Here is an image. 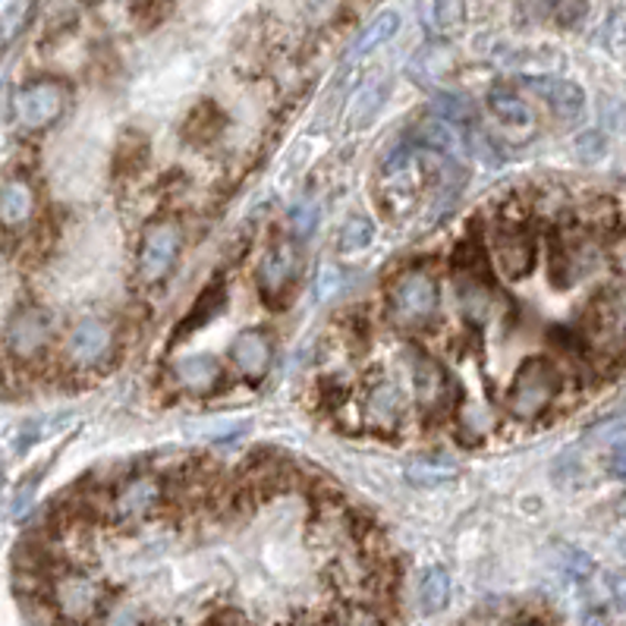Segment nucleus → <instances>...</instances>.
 <instances>
[{
    "label": "nucleus",
    "mask_w": 626,
    "mask_h": 626,
    "mask_svg": "<svg viewBox=\"0 0 626 626\" xmlns=\"http://www.w3.org/2000/svg\"><path fill=\"white\" fill-rule=\"evenodd\" d=\"M441 309L438 277L428 268L410 265L388 284V318L400 331H422Z\"/></svg>",
    "instance_id": "nucleus-1"
},
{
    "label": "nucleus",
    "mask_w": 626,
    "mask_h": 626,
    "mask_svg": "<svg viewBox=\"0 0 626 626\" xmlns=\"http://www.w3.org/2000/svg\"><path fill=\"white\" fill-rule=\"evenodd\" d=\"M561 372L551 359L544 356H529L517 369V375L507 388V410L510 416L532 422L542 413H548V406L561 394Z\"/></svg>",
    "instance_id": "nucleus-2"
},
{
    "label": "nucleus",
    "mask_w": 626,
    "mask_h": 626,
    "mask_svg": "<svg viewBox=\"0 0 626 626\" xmlns=\"http://www.w3.org/2000/svg\"><path fill=\"white\" fill-rule=\"evenodd\" d=\"M165 498H168V488H165L161 476H155V473L126 476L107 501V520L114 526H139L158 513Z\"/></svg>",
    "instance_id": "nucleus-3"
},
{
    "label": "nucleus",
    "mask_w": 626,
    "mask_h": 626,
    "mask_svg": "<svg viewBox=\"0 0 626 626\" xmlns=\"http://www.w3.org/2000/svg\"><path fill=\"white\" fill-rule=\"evenodd\" d=\"M183 252V227L173 217H161L151 221L142 230V243H139V262H136V274L146 287H155L168 277Z\"/></svg>",
    "instance_id": "nucleus-4"
},
{
    "label": "nucleus",
    "mask_w": 626,
    "mask_h": 626,
    "mask_svg": "<svg viewBox=\"0 0 626 626\" xmlns=\"http://www.w3.org/2000/svg\"><path fill=\"white\" fill-rule=\"evenodd\" d=\"M105 585L83 570H66L51 583V602L66 624L83 626L95 620L105 607Z\"/></svg>",
    "instance_id": "nucleus-5"
},
{
    "label": "nucleus",
    "mask_w": 626,
    "mask_h": 626,
    "mask_svg": "<svg viewBox=\"0 0 626 626\" xmlns=\"http://www.w3.org/2000/svg\"><path fill=\"white\" fill-rule=\"evenodd\" d=\"M66 102H70V88L61 79L42 76V79L22 85L17 98H13V110H17V120H20L22 129L42 132V129L61 120Z\"/></svg>",
    "instance_id": "nucleus-6"
},
{
    "label": "nucleus",
    "mask_w": 626,
    "mask_h": 626,
    "mask_svg": "<svg viewBox=\"0 0 626 626\" xmlns=\"http://www.w3.org/2000/svg\"><path fill=\"white\" fill-rule=\"evenodd\" d=\"M535 252H539L535 250V236L520 221H501L491 233V243H488L491 268H498L507 280H522L532 272Z\"/></svg>",
    "instance_id": "nucleus-7"
},
{
    "label": "nucleus",
    "mask_w": 626,
    "mask_h": 626,
    "mask_svg": "<svg viewBox=\"0 0 626 626\" xmlns=\"http://www.w3.org/2000/svg\"><path fill=\"white\" fill-rule=\"evenodd\" d=\"M299 272H303V255L296 250V243L277 240L272 250L262 255V262L255 268V284H258L262 299L272 303V306H280L296 287Z\"/></svg>",
    "instance_id": "nucleus-8"
},
{
    "label": "nucleus",
    "mask_w": 626,
    "mask_h": 626,
    "mask_svg": "<svg viewBox=\"0 0 626 626\" xmlns=\"http://www.w3.org/2000/svg\"><path fill=\"white\" fill-rule=\"evenodd\" d=\"M114 353V328L105 318H83L73 325V331L63 340V359L79 369V372H92L102 369Z\"/></svg>",
    "instance_id": "nucleus-9"
},
{
    "label": "nucleus",
    "mask_w": 626,
    "mask_h": 626,
    "mask_svg": "<svg viewBox=\"0 0 626 626\" xmlns=\"http://www.w3.org/2000/svg\"><path fill=\"white\" fill-rule=\"evenodd\" d=\"M51 335H54L51 315L44 312L42 306H22V309L10 315L3 340H7V350H10L13 359L32 362V359H39L47 350Z\"/></svg>",
    "instance_id": "nucleus-10"
},
{
    "label": "nucleus",
    "mask_w": 626,
    "mask_h": 626,
    "mask_svg": "<svg viewBox=\"0 0 626 626\" xmlns=\"http://www.w3.org/2000/svg\"><path fill=\"white\" fill-rule=\"evenodd\" d=\"M413 388H416L418 410L425 413L428 422H435L444 413H450L454 400H457V384L454 378L444 372L438 359L418 353L416 365H413Z\"/></svg>",
    "instance_id": "nucleus-11"
},
{
    "label": "nucleus",
    "mask_w": 626,
    "mask_h": 626,
    "mask_svg": "<svg viewBox=\"0 0 626 626\" xmlns=\"http://www.w3.org/2000/svg\"><path fill=\"white\" fill-rule=\"evenodd\" d=\"M585 340L602 353H617L626 347V306L614 293L592 299L585 312Z\"/></svg>",
    "instance_id": "nucleus-12"
},
{
    "label": "nucleus",
    "mask_w": 626,
    "mask_h": 626,
    "mask_svg": "<svg viewBox=\"0 0 626 626\" xmlns=\"http://www.w3.org/2000/svg\"><path fill=\"white\" fill-rule=\"evenodd\" d=\"M457 303L463 318L476 328H485L498 315V290H495L491 277L457 274Z\"/></svg>",
    "instance_id": "nucleus-13"
},
{
    "label": "nucleus",
    "mask_w": 626,
    "mask_h": 626,
    "mask_svg": "<svg viewBox=\"0 0 626 626\" xmlns=\"http://www.w3.org/2000/svg\"><path fill=\"white\" fill-rule=\"evenodd\" d=\"M406 413V397L391 378H378L365 391V422L375 432H394Z\"/></svg>",
    "instance_id": "nucleus-14"
},
{
    "label": "nucleus",
    "mask_w": 626,
    "mask_h": 626,
    "mask_svg": "<svg viewBox=\"0 0 626 626\" xmlns=\"http://www.w3.org/2000/svg\"><path fill=\"white\" fill-rule=\"evenodd\" d=\"M173 381L195 397H209L221 388L224 369L217 362V356L211 353H189L173 362Z\"/></svg>",
    "instance_id": "nucleus-15"
},
{
    "label": "nucleus",
    "mask_w": 626,
    "mask_h": 626,
    "mask_svg": "<svg viewBox=\"0 0 626 626\" xmlns=\"http://www.w3.org/2000/svg\"><path fill=\"white\" fill-rule=\"evenodd\" d=\"M526 85L551 107V114H558L561 120H576L585 110V92L570 79L561 76H529Z\"/></svg>",
    "instance_id": "nucleus-16"
},
{
    "label": "nucleus",
    "mask_w": 626,
    "mask_h": 626,
    "mask_svg": "<svg viewBox=\"0 0 626 626\" xmlns=\"http://www.w3.org/2000/svg\"><path fill=\"white\" fill-rule=\"evenodd\" d=\"M230 359H233V365L246 378H252V381L265 375L268 365H272V337H268V331L250 328V331L233 337V343H230Z\"/></svg>",
    "instance_id": "nucleus-17"
},
{
    "label": "nucleus",
    "mask_w": 626,
    "mask_h": 626,
    "mask_svg": "<svg viewBox=\"0 0 626 626\" xmlns=\"http://www.w3.org/2000/svg\"><path fill=\"white\" fill-rule=\"evenodd\" d=\"M35 217V189L22 177H10L0 183V227L22 230Z\"/></svg>",
    "instance_id": "nucleus-18"
},
{
    "label": "nucleus",
    "mask_w": 626,
    "mask_h": 626,
    "mask_svg": "<svg viewBox=\"0 0 626 626\" xmlns=\"http://www.w3.org/2000/svg\"><path fill=\"white\" fill-rule=\"evenodd\" d=\"M488 110L495 114L498 124L507 126V129H513V132H520V136L535 132V126H539L535 110L529 107V102L520 98L513 88H503V85H498V88L488 92Z\"/></svg>",
    "instance_id": "nucleus-19"
},
{
    "label": "nucleus",
    "mask_w": 626,
    "mask_h": 626,
    "mask_svg": "<svg viewBox=\"0 0 626 626\" xmlns=\"http://www.w3.org/2000/svg\"><path fill=\"white\" fill-rule=\"evenodd\" d=\"M224 306H227V284H224V280H211L209 287L199 293V299L192 303V309L187 312V318L180 321L177 337L202 331L211 318H217V315L224 312Z\"/></svg>",
    "instance_id": "nucleus-20"
},
{
    "label": "nucleus",
    "mask_w": 626,
    "mask_h": 626,
    "mask_svg": "<svg viewBox=\"0 0 626 626\" xmlns=\"http://www.w3.org/2000/svg\"><path fill=\"white\" fill-rule=\"evenodd\" d=\"M413 146L438 151V155H454L459 146L457 126L441 120V117H428L425 124H418L416 129H413Z\"/></svg>",
    "instance_id": "nucleus-21"
},
{
    "label": "nucleus",
    "mask_w": 626,
    "mask_h": 626,
    "mask_svg": "<svg viewBox=\"0 0 626 626\" xmlns=\"http://www.w3.org/2000/svg\"><path fill=\"white\" fill-rule=\"evenodd\" d=\"M418 602L425 614H441L450 605V573L444 566H428L422 573V585H418Z\"/></svg>",
    "instance_id": "nucleus-22"
},
{
    "label": "nucleus",
    "mask_w": 626,
    "mask_h": 626,
    "mask_svg": "<svg viewBox=\"0 0 626 626\" xmlns=\"http://www.w3.org/2000/svg\"><path fill=\"white\" fill-rule=\"evenodd\" d=\"M450 63H454L450 61V47L432 44V47H425L416 57V63H413V79L425 85V88H438L441 76H444V70H447Z\"/></svg>",
    "instance_id": "nucleus-23"
},
{
    "label": "nucleus",
    "mask_w": 626,
    "mask_h": 626,
    "mask_svg": "<svg viewBox=\"0 0 626 626\" xmlns=\"http://www.w3.org/2000/svg\"><path fill=\"white\" fill-rule=\"evenodd\" d=\"M400 29V17L394 10H388V13H381L375 20L369 22V29L359 35V42L353 44V57H365V54H372L378 51L384 42H391L394 35H397Z\"/></svg>",
    "instance_id": "nucleus-24"
},
{
    "label": "nucleus",
    "mask_w": 626,
    "mask_h": 626,
    "mask_svg": "<svg viewBox=\"0 0 626 626\" xmlns=\"http://www.w3.org/2000/svg\"><path fill=\"white\" fill-rule=\"evenodd\" d=\"M406 479L418 485V488H435V485H444V481L457 479V466L454 463H447V459H416V463H410V469H406Z\"/></svg>",
    "instance_id": "nucleus-25"
},
{
    "label": "nucleus",
    "mask_w": 626,
    "mask_h": 626,
    "mask_svg": "<svg viewBox=\"0 0 626 626\" xmlns=\"http://www.w3.org/2000/svg\"><path fill=\"white\" fill-rule=\"evenodd\" d=\"M466 22V0H432L428 3V25L438 35H454Z\"/></svg>",
    "instance_id": "nucleus-26"
},
{
    "label": "nucleus",
    "mask_w": 626,
    "mask_h": 626,
    "mask_svg": "<svg viewBox=\"0 0 626 626\" xmlns=\"http://www.w3.org/2000/svg\"><path fill=\"white\" fill-rule=\"evenodd\" d=\"M340 250L343 252H359L365 250L372 240H375V224L369 221V217H362V214H356V217H350L343 227H340Z\"/></svg>",
    "instance_id": "nucleus-27"
},
{
    "label": "nucleus",
    "mask_w": 626,
    "mask_h": 626,
    "mask_svg": "<svg viewBox=\"0 0 626 626\" xmlns=\"http://www.w3.org/2000/svg\"><path fill=\"white\" fill-rule=\"evenodd\" d=\"M432 117H441L447 124H463L473 117V102H466L457 92H438L432 102Z\"/></svg>",
    "instance_id": "nucleus-28"
},
{
    "label": "nucleus",
    "mask_w": 626,
    "mask_h": 626,
    "mask_svg": "<svg viewBox=\"0 0 626 626\" xmlns=\"http://www.w3.org/2000/svg\"><path fill=\"white\" fill-rule=\"evenodd\" d=\"M542 3L544 13L558 25H564V29L580 25L585 20V13H588V0H542Z\"/></svg>",
    "instance_id": "nucleus-29"
},
{
    "label": "nucleus",
    "mask_w": 626,
    "mask_h": 626,
    "mask_svg": "<svg viewBox=\"0 0 626 626\" xmlns=\"http://www.w3.org/2000/svg\"><path fill=\"white\" fill-rule=\"evenodd\" d=\"M325 626H388V624L381 620V614L372 611V607L347 605V607H340L337 614H331Z\"/></svg>",
    "instance_id": "nucleus-30"
},
{
    "label": "nucleus",
    "mask_w": 626,
    "mask_h": 626,
    "mask_svg": "<svg viewBox=\"0 0 626 626\" xmlns=\"http://www.w3.org/2000/svg\"><path fill=\"white\" fill-rule=\"evenodd\" d=\"M102 626H142V611L132 605V602H114L105 611Z\"/></svg>",
    "instance_id": "nucleus-31"
},
{
    "label": "nucleus",
    "mask_w": 626,
    "mask_h": 626,
    "mask_svg": "<svg viewBox=\"0 0 626 626\" xmlns=\"http://www.w3.org/2000/svg\"><path fill=\"white\" fill-rule=\"evenodd\" d=\"M29 7H32V0H13V3L7 7L3 22H0V35H3V39H13V35L20 32L22 22L29 17Z\"/></svg>",
    "instance_id": "nucleus-32"
},
{
    "label": "nucleus",
    "mask_w": 626,
    "mask_h": 626,
    "mask_svg": "<svg viewBox=\"0 0 626 626\" xmlns=\"http://www.w3.org/2000/svg\"><path fill=\"white\" fill-rule=\"evenodd\" d=\"M318 224V209H315L312 202H303V205H296L290 211V227L296 236H309Z\"/></svg>",
    "instance_id": "nucleus-33"
},
{
    "label": "nucleus",
    "mask_w": 626,
    "mask_h": 626,
    "mask_svg": "<svg viewBox=\"0 0 626 626\" xmlns=\"http://www.w3.org/2000/svg\"><path fill=\"white\" fill-rule=\"evenodd\" d=\"M343 290V274L337 272V268H325L321 277H318V284H315V299H331L337 293Z\"/></svg>",
    "instance_id": "nucleus-34"
},
{
    "label": "nucleus",
    "mask_w": 626,
    "mask_h": 626,
    "mask_svg": "<svg viewBox=\"0 0 626 626\" xmlns=\"http://www.w3.org/2000/svg\"><path fill=\"white\" fill-rule=\"evenodd\" d=\"M607 469L614 479H626V441H617L607 454Z\"/></svg>",
    "instance_id": "nucleus-35"
},
{
    "label": "nucleus",
    "mask_w": 626,
    "mask_h": 626,
    "mask_svg": "<svg viewBox=\"0 0 626 626\" xmlns=\"http://www.w3.org/2000/svg\"><path fill=\"white\" fill-rule=\"evenodd\" d=\"M614 265H617V272L626 277V240L620 243V246H617V250H614Z\"/></svg>",
    "instance_id": "nucleus-36"
},
{
    "label": "nucleus",
    "mask_w": 626,
    "mask_h": 626,
    "mask_svg": "<svg viewBox=\"0 0 626 626\" xmlns=\"http://www.w3.org/2000/svg\"><path fill=\"white\" fill-rule=\"evenodd\" d=\"M517 626H542V624H539V620H520Z\"/></svg>",
    "instance_id": "nucleus-37"
}]
</instances>
